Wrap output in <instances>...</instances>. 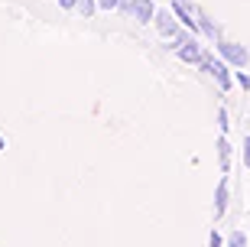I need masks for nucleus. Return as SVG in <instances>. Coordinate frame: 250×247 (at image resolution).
Wrapping results in <instances>:
<instances>
[{
    "instance_id": "ddd939ff",
    "label": "nucleus",
    "mask_w": 250,
    "mask_h": 247,
    "mask_svg": "<svg viewBox=\"0 0 250 247\" xmlns=\"http://www.w3.org/2000/svg\"><path fill=\"white\" fill-rule=\"evenodd\" d=\"M208 247H224V238L218 231H211V238H208Z\"/></svg>"
},
{
    "instance_id": "7ed1b4c3",
    "label": "nucleus",
    "mask_w": 250,
    "mask_h": 247,
    "mask_svg": "<svg viewBox=\"0 0 250 247\" xmlns=\"http://www.w3.org/2000/svg\"><path fill=\"white\" fill-rule=\"evenodd\" d=\"M176 55L182 59V62H188V65H202V59H205V55H202V46H198L192 36H182V43L176 46Z\"/></svg>"
},
{
    "instance_id": "f3484780",
    "label": "nucleus",
    "mask_w": 250,
    "mask_h": 247,
    "mask_svg": "<svg viewBox=\"0 0 250 247\" xmlns=\"http://www.w3.org/2000/svg\"><path fill=\"white\" fill-rule=\"evenodd\" d=\"M0 150H3V137H0Z\"/></svg>"
},
{
    "instance_id": "0eeeda50",
    "label": "nucleus",
    "mask_w": 250,
    "mask_h": 247,
    "mask_svg": "<svg viewBox=\"0 0 250 247\" xmlns=\"http://www.w3.org/2000/svg\"><path fill=\"white\" fill-rule=\"evenodd\" d=\"M228 211V173L218 179V189H214V218H221Z\"/></svg>"
},
{
    "instance_id": "6e6552de",
    "label": "nucleus",
    "mask_w": 250,
    "mask_h": 247,
    "mask_svg": "<svg viewBox=\"0 0 250 247\" xmlns=\"http://www.w3.org/2000/svg\"><path fill=\"white\" fill-rule=\"evenodd\" d=\"M218 163H221V173L231 169V143H228L224 134H221V140H218Z\"/></svg>"
},
{
    "instance_id": "1a4fd4ad",
    "label": "nucleus",
    "mask_w": 250,
    "mask_h": 247,
    "mask_svg": "<svg viewBox=\"0 0 250 247\" xmlns=\"http://www.w3.org/2000/svg\"><path fill=\"white\" fill-rule=\"evenodd\" d=\"M78 13H82V17H94V13H98V0H78Z\"/></svg>"
},
{
    "instance_id": "39448f33",
    "label": "nucleus",
    "mask_w": 250,
    "mask_h": 247,
    "mask_svg": "<svg viewBox=\"0 0 250 247\" xmlns=\"http://www.w3.org/2000/svg\"><path fill=\"white\" fill-rule=\"evenodd\" d=\"M172 13H176V20L188 29V33H198V29H202L198 26V17H192V7H188V3L176 0V3H172Z\"/></svg>"
},
{
    "instance_id": "4468645a",
    "label": "nucleus",
    "mask_w": 250,
    "mask_h": 247,
    "mask_svg": "<svg viewBox=\"0 0 250 247\" xmlns=\"http://www.w3.org/2000/svg\"><path fill=\"white\" fill-rule=\"evenodd\" d=\"M241 147H244V166L250 169V137H244V143H241Z\"/></svg>"
},
{
    "instance_id": "9d476101",
    "label": "nucleus",
    "mask_w": 250,
    "mask_h": 247,
    "mask_svg": "<svg viewBox=\"0 0 250 247\" xmlns=\"http://www.w3.org/2000/svg\"><path fill=\"white\" fill-rule=\"evenodd\" d=\"M228 247H247V234L244 231H234L231 238H228Z\"/></svg>"
},
{
    "instance_id": "2eb2a0df",
    "label": "nucleus",
    "mask_w": 250,
    "mask_h": 247,
    "mask_svg": "<svg viewBox=\"0 0 250 247\" xmlns=\"http://www.w3.org/2000/svg\"><path fill=\"white\" fill-rule=\"evenodd\" d=\"M59 7H62V10H75V7H78V0H59Z\"/></svg>"
},
{
    "instance_id": "20e7f679",
    "label": "nucleus",
    "mask_w": 250,
    "mask_h": 247,
    "mask_svg": "<svg viewBox=\"0 0 250 247\" xmlns=\"http://www.w3.org/2000/svg\"><path fill=\"white\" fill-rule=\"evenodd\" d=\"M218 52H221L224 59L231 62V65H241V68L247 65V59H250V55H247V49H244V46H237V43H228V39H221V43H218Z\"/></svg>"
},
{
    "instance_id": "423d86ee",
    "label": "nucleus",
    "mask_w": 250,
    "mask_h": 247,
    "mask_svg": "<svg viewBox=\"0 0 250 247\" xmlns=\"http://www.w3.org/2000/svg\"><path fill=\"white\" fill-rule=\"evenodd\" d=\"M130 13L137 17V23H153V17H156V7H153L149 0H130Z\"/></svg>"
},
{
    "instance_id": "f257e3e1",
    "label": "nucleus",
    "mask_w": 250,
    "mask_h": 247,
    "mask_svg": "<svg viewBox=\"0 0 250 247\" xmlns=\"http://www.w3.org/2000/svg\"><path fill=\"white\" fill-rule=\"evenodd\" d=\"M153 26H156V33L163 39H169V43H172V49L179 46V43H182V36H186V33H182V23H179L176 20V13H172V10H156V17H153Z\"/></svg>"
},
{
    "instance_id": "f8f14e48",
    "label": "nucleus",
    "mask_w": 250,
    "mask_h": 247,
    "mask_svg": "<svg viewBox=\"0 0 250 247\" xmlns=\"http://www.w3.org/2000/svg\"><path fill=\"white\" fill-rule=\"evenodd\" d=\"M121 0H98V10H117Z\"/></svg>"
},
{
    "instance_id": "dca6fc26",
    "label": "nucleus",
    "mask_w": 250,
    "mask_h": 247,
    "mask_svg": "<svg viewBox=\"0 0 250 247\" xmlns=\"http://www.w3.org/2000/svg\"><path fill=\"white\" fill-rule=\"evenodd\" d=\"M237 82H241V88H250V75H244V72H237Z\"/></svg>"
},
{
    "instance_id": "f03ea898",
    "label": "nucleus",
    "mask_w": 250,
    "mask_h": 247,
    "mask_svg": "<svg viewBox=\"0 0 250 247\" xmlns=\"http://www.w3.org/2000/svg\"><path fill=\"white\" fill-rule=\"evenodd\" d=\"M202 68L211 75L218 85H221V91H228V88H231V72H228V65H224V62H218V59H208V55H205V59H202Z\"/></svg>"
},
{
    "instance_id": "9b49d317",
    "label": "nucleus",
    "mask_w": 250,
    "mask_h": 247,
    "mask_svg": "<svg viewBox=\"0 0 250 247\" xmlns=\"http://www.w3.org/2000/svg\"><path fill=\"white\" fill-rule=\"evenodd\" d=\"M218 127H221V134H228V127H231V124H228V111H218Z\"/></svg>"
}]
</instances>
